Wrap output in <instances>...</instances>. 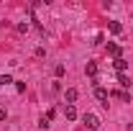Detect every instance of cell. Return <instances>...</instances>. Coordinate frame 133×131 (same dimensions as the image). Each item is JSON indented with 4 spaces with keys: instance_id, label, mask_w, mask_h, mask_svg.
Here are the masks:
<instances>
[{
    "instance_id": "cell-1",
    "label": "cell",
    "mask_w": 133,
    "mask_h": 131,
    "mask_svg": "<svg viewBox=\"0 0 133 131\" xmlns=\"http://www.w3.org/2000/svg\"><path fill=\"white\" fill-rule=\"evenodd\" d=\"M82 121H84V126H87L90 131H97V129H100V118H97L95 113H84Z\"/></svg>"
},
{
    "instance_id": "cell-2",
    "label": "cell",
    "mask_w": 133,
    "mask_h": 131,
    "mask_svg": "<svg viewBox=\"0 0 133 131\" xmlns=\"http://www.w3.org/2000/svg\"><path fill=\"white\" fill-rule=\"evenodd\" d=\"M95 98H97L100 103H102V105L108 108V90H105V87H100V85H95Z\"/></svg>"
},
{
    "instance_id": "cell-3",
    "label": "cell",
    "mask_w": 133,
    "mask_h": 131,
    "mask_svg": "<svg viewBox=\"0 0 133 131\" xmlns=\"http://www.w3.org/2000/svg\"><path fill=\"white\" fill-rule=\"evenodd\" d=\"M64 98H66V105H74V100L79 98V93H77L74 87H69V90L64 93Z\"/></svg>"
},
{
    "instance_id": "cell-4",
    "label": "cell",
    "mask_w": 133,
    "mask_h": 131,
    "mask_svg": "<svg viewBox=\"0 0 133 131\" xmlns=\"http://www.w3.org/2000/svg\"><path fill=\"white\" fill-rule=\"evenodd\" d=\"M108 54H110V57H115V59H120V54H123V49H120L118 44H108Z\"/></svg>"
},
{
    "instance_id": "cell-5",
    "label": "cell",
    "mask_w": 133,
    "mask_h": 131,
    "mask_svg": "<svg viewBox=\"0 0 133 131\" xmlns=\"http://www.w3.org/2000/svg\"><path fill=\"white\" fill-rule=\"evenodd\" d=\"M84 72L92 77V80H97V64L95 62H87V67H84Z\"/></svg>"
},
{
    "instance_id": "cell-6",
    "label": "cell",
    "mask_w": 133,
    "mask_h": 131,
    "mask_svg": "<svg viewBox=\"0 0 133 131\" xmlns=\"http://www.w3.org/2000/svg\"><path fill=\"white\" fill-rule=\"evenodd\" d=\"M64 116H66V121H77V108H74V105H66Z\"/></svg>"
},
{
    "instance_id": "cell-7",
    "label": "cell",
    "mask_w": 133,
    "mask_h": 131,
    "mask_svg": "<svg viewBox=\"0 0 133 131\" xmlns=\"http://www.w3.org/2000/svg\"><path fill=\"white\" fill-rule=\"evenodd\" d=\"M118 82H120L123 87H131V77H128L125 72H118Z\"/></svg>"
},
{
    "instance_id": "cell-8",
    "label": "cell",
    "mask_w": 133,
    "mask_h": 131,
    "mask_svg": "<svg viewBox=\"0 0 133 131\" xmlns=\"http://www.w3.org/2000/svg\"><path fill=\"white\" fill-rule=\"evenodd\" d=\"M108 28H110V33H115V36H118L120 31H123V26H120L118 21H110V23H108Z\"/></svg>"
},
{
    "instance_id": "cell-9",
    "label": "cell",
    "mask_w": 133,
    "mask_h": 131,
    "mask_svg": "<svg viewBox=\"0 0 133 131\" xmlns=\"http://www.w3.org/2000/svg\"><path fill=\"white\" fill-rule=\"evenodd\" d=\"M113 64H115V69H118V72H125V67H128V62H125V59L120 57V59H115Z\"/></svg>"
},
{
    "instance_id": "cell-10",
    "label": "cell",
    "mask_w": 133,
    "mask_h": 131,
    "mask_svg": "<svg viewBox=\"0 0 133 131\" xmlns=\"http://www.w3.org/2000/svg\"><path fill=\"white\" fill-rule=\"evenodd\" d=\"M64 72H66L64 64H56V67H54V75H56V77H64Z\"/></svg>"
},
{
    "instance_id": "cell-11",
    "label": "cell",
    "mask_w": 133,
    "mask_h": 131,
    "mask_svg": "<svg viewBox=\"0 0 133 131\" xmlns=\"http://www.w3.org/2000/svg\"><path fill=\"white\" fill-rule=\"evenodd\" d=\"M49 118H46V116H41V118H38V129H49Z\"/></svg>"
},
{
    "instance_id": "cell-12",
    "label": "cell",
    "mask_w": 133,
    "mask_h": 131,
    "mask_svg": "<svg viewBox=\"0 0 133 131\" xmlns=\"http://www.w3.org/2000/svg\"><path fill=\"white\" fill-rule=\"evenodd\" d=\"M10 82H13L10 75H3V77H0V85H10Z\"/></svg>"
},
{
    "instance_id": "cell-13",
    "label": "cell",
    "mask_w": 133,
    "mask_h": 131,
    "mask_svg": "<svg viewBox=\"0 0 133 131\" xmlns=\"http://www.w3.org/2000/svg\"><path fill=\"white\" fill-rule=\"evenodd\" d=\"M16 28H18V33H26V31H28V23H18Z\"/></svg>"
},
{
    "instance_id": "cell-14",
    "label": "cell",
    "mask_w": 133,
    "mask_h": 131,
    "mask_svg": "<svg viewBox=\"0 0 133 131\" xmlns=\"http://www.w3.org/2000/svg\"><path fill=\"white\" fill-rule=\"evenodd\" d=\"M8 118V111H0V121H5Z\"/></svg>"
},
{
    "instance_id": "cell-15",
    "label": "cell",
    "mask_w": 133,
    "mask_h": 131,
    "mask_svg": "<svg viewBox=\"0 0 133 131\" xmlns=\"http://www.w3.org/2000/svg\"><path fill=\"white\" fill-rule=\"evenodd\" d=\"M131 18H133V16H131Z\"/></svg>"
}]
</instances>
